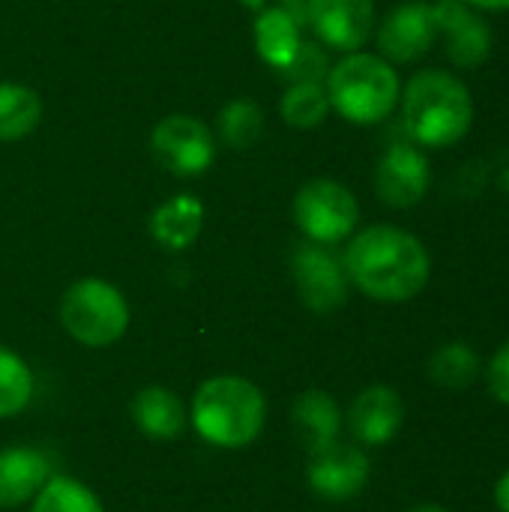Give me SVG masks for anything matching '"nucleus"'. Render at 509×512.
<instances>
[{"label": "nucleus", "instance_id": "nucleus-24", "mask_svg": "<svg viewBox=\"0 0 509 512\" xmlns=\"http://www.w3.org/2000/svg\"><path fill=\"white\" fill-rule=\"evenodd\" d=\"M30 512H105L99 498L72 477H51L33 498Z\"/></svg>", "mask_w": 509, "mask_h": 512}, {"label": "nucleus", "instance_id": "nucleus-7", "mask_svg": "<svg viewBox=\"0 0 509 512\" xmlns=\"http://www.w3.org/2000/svg\"><path fill=\"white\" fill-rule=\"evenodd\" d=\"M216 132L192 114H168L150 132L156 165L174 177H201L216 162Z\"/></svg>", "mask_w": 509, "mask_h": 512}, {"label": "nucleus", "instance_id": "nucleus-14", "mask_svg": "<svg viewBox=\"0 0 509 512\" xmlns=\"http://www.w3.org/2000/svg\"><path fill=\"white\" fill-rule=\"evenodd\" d=\"M405 423V402L399 390L372 384L360 390L348 408V429L360 447H387Z\"/></svg>", "mask_w": 509, "mask_h": 512}, {"label": "nucleus", "instance_id": "nucleus-8", "mask_svg": "<svg viewBox=\"0 0 509 512\" xmlns=\"http://www.w3.org/2000/svg\"><path fill=\"white\" fill-rule=\"evenodd\" d=\"M291 276H294L303 306L318 315H330L342 309L351 294V282H348L342 258H336L330 246H321L312 240H303L294 249Z\"/></svg>", "mask_w": 509, "mask_h": 512}, {"label": "nucleus", "instance_id": "nucleus-23", "mask_svg": "<svg viewBox=\"0 0 509 512\" xmlns=\"http://www.w3.org/2000/svg\"><path fill=\"white\" fill-rule=\"evenodd\" d=\"M330 99L318 81H294L279 102V114L294 129H318L330 117Z\"/></svg>", "mask_w": 509, "mask_h": 512}, {"label": "nucleus", "instance_id": "nucleus-5", "mask_svg": "<svg viewBox=\"0 0 509 512\" xmlns=\"http://www.w3.org/2000/svg\"><path fill=\"white\" fill-rule=\"evenodd\" d=\"M60 324L75 342L87 348H105L126 333L129 303L105 279H78L60 300Z\"/></svg>", "mask_w": 509, "mask_h": 512}, {"label": "nucleus", "instance_id": "nucleus-28", "mask_svg": "<svg viewBox=\"0 0 509 512\" xmlns=\"http://www.w3.org/2000/svg\"><path fill=\"white\" fill-rule=\"evenodd\" d=\"M492 501H495V510L498 512H509V468L498 477L495 492H492Z\"/></svg>", "mask_w": 509, "mask_h": 512}, {"label": "nucleus", "instance_id": "nucleus-1", "mask_svg": "<svg viewBox=\"0 0 509 512\" xmlns=\"http://www.w3.org/2000/svg\"><path fill=\"white\" fill-rule=\"evenodd\" d=\"M342 264L351 288L378 303H408L420 297L432 279L426 243L408 228L387 222L354 231Z\"/></svg>", "mask_w": 509, "mask_h": 512}, {"label": "nucleus", "instance_id": "nucleus-15", "mask_svg": "<svg viewBox=\"0 0 509 512\" xmlns=\"http://www.w3.org/2000/svg\"><path fill=\"white\" fill-rule=\"evenodd\" d=\"M51 480V462L45 453L30 447L0 450V507L12 510L39 495Z\"/></svg>", "mask_w": 509, "mask_h": 512}, {"label": "nucleus", "instance_id": "nucleus-16", "mask_svg": "<svg viewBox=\"0 0 509 512\" xmlns=\"http://www.w3.org/2000/svg\"><path fill=\"white\" fill-rule=\"evenodd\" d=\"M303 42L306 39L300 36V24L288 9L264 6L258 12V18H255V51L270 69L288 72L291 63L297 60Z\"/></svg>", "mask_w": 509, "mask_h": 512}, {"label": "nucleus", "instance_id": "nucleus-20", "mask_svg": "<svg viewBox=\"0 0 509 512\" xmlns=\"http://www.w3.org/2000/svg\"><path fill=\"white\" fill-rule=\"evenodd\" d=\"M426 369H429L432 384H438L441 390H453V393H462V390H468L471 384H477L483 378L480 354L462 339L444 342L441 348H435Z\"/></svg>", "mask_w": 509, "mask_h": 512}, {"label": "nucleus", "instance_id": "nucleus-21", "mask_svg": "<svg viewBox=\"0 0 509 512\" xmlns=\"http://www.w3.org/2000/svg\"><path fill=\"white\" fill-rule=\"evenodd\" d=\"M42 120V99L33 87L0 81V144L27 138Z\"/></svg>", "mask_w": 509, "mask_h": 512}, {"label": "nucleus", "instance_id": "nucleus-6", "mask_svg": "<svg viewBox=\"0 0 509 512\" xmlns=\"http://www.w3.org/2000/svg\"><path fill=\"white\" fill-rule=\"evenodd\" d=\"M291 216L306 240L333 246V243L348 240L357 231L360 201L345 183L333 177H315L297 189Z\"/></svg>", "mask_w": 509, "mask_h": 512}, {"label": "nucleus", "instance_id": "nucleus-18", "mask_svg": "<svg viewBox=\"0 0 509 512\" xmlns=\"http://www.w3.org/2000/svg\"><path fill=\"white\" fill-rule=\"evenodd\" d=\"M201 228H204V204L189 192L162 201L150 216V234L168 252L189 249L198 240Z\"/></svg>", "mask_w": 509, "mask_h": 512}, {"label": "nucleus", "instance_id": "nucleus-11", "mask_svg": "<svg viewBox=\"0 0 509 512\" xmlns=\"http://www.w3.org/2000/svg\"><path fill=\"white\" fill-rule=\"evenodd\" d=\"M438 42L444 45L447 60L456 69H477L492 57L495 33L483 12L471 9L462 0H435Z\"/></svg>", "mask_w": 509, "mask_h": 512}, {"label": "nucleus", "instance_id": "nucleus-17", "mask_svg": "<svg viewBox=\"0 0 509 512\" xmlns=\"http://www.w3.org/2000/svg\"><path fill=\"white\" fill-rule=\"evenodd\" d=\"M291 420H294L297 435L309 453H318V450H327L330 444H336L342 435V423H345L339 402L327 390L300 393L291 408Z\"/></svg>", "mask_w": 509, "mask_h": 512}, {"label": "nucleus", "instance_id": "nucleus-30", "mask_svg": "<svg viewBox=\"0 0 509 512\" xmlns=\"http://www.w3.org/2000/svg\"><path fill=\"white\" fill-rule=\"evenodd\" d=\"M405 512H453L447 510V507H441V504H417V507H411V510Z\"/></svg>", "mask_w": 509, "mask_h": 512}, {"label": "nucleus", "instance_id": "nucleus-26", "mask_svg": "<svg viewBox=\"0 0 509 512\" xmlns=\"http://www.w3.org/2000/svg\"><path fill=\"white\" fill-rule=\"evenodd\" d=\"M327 72H330V63H327L324 48L315 45V42H303L297 60L291 63V69L285 75H291L294 81H318V84H324Z\"/></svg>", "mask_w": 509, "mask_h": 512}, {"label": "nucleus", "instance_id": "nucleus-12", "mask_svg": "<svg viewBox=\"0 0 509 512\" xmlns=\"http://www.w3.org/2000/svg\"><path fill=\"white\" fill-rule=\"evenodd\" d=\"M372 477V462L360 444H330L327 450L309 453L306 480L309 489L324 501H351L357 498Z\"/></svg>", "mask_w": 509, "mask_h": 512}, {"label": "nucleus", "instance_id": "nucleus-27", "mask_svg": "<svg viewBox=\"0 0 509 512\" xmlns=\"http://www.w3.org/2000/svg\"><path fill=\"white\" fill-rule=\"evenodd\" d=\"M483 378H486L489 396L509 408V339L489 357V363L483 366Z\"/></svg>", "mask_w": 509, "mask_h": 512}, {"label": "nucleus", "instance_id": "nucleus-25", "mask_svg": "<svg viewBox=\"0 0 509 512\" xmlns=\"http://www.w3.org/2000/svg\"><path fill=\"white\" fill-rule=\"evenodd\" d=\"M33 399V375L27 363L0 345V420L15 417Z\"/></svg>", "mask_w": 509, "mask_h": 512}, {"label": "nucleus", "instance_id": "nucleus-19", "mask_svg": "<svg viewBox=\"0 0 509 512\" xmlns=\"http://www.w3.org/2000/svg\"><path fill=\"white\" fill-rule=\"evenodd\" d=\"M132 420L141 435L153 441H174L186 429V408L177 393L165 387H147L132 402Z\"/></svg>", "mask_w": 509, "mask_h": 512}, {"label": "nucleus", "instance_id": "nucleus-29", "mask_svg": "<svg viewBox=\"0 0 509 512\" xmlns=\"http://www.w3.org/2000/svg\"><path fill=\"white\" fill-rule=\"evenodd\" d=\"M462 3H468L471 9H477V12H483V15H489V12H509V0H462Z\"/></svg>", "mask_w": 509, "mask_h": 512}, {"label": "nucleus", "instance_id": "nucleus-2", "mask_svg": "<svg viewBox=\"0 0 509 512\" xmlns=\"http://www.w3.org/2000/svg\"><path fill=\"white\" fill-rule=\"evenodd\" d=\"M399 111L408 141L423 150H447L471 132L477 102L462 75L447 69H420L402 84Z\"/></svg>", "mask_w": 509, "mask_h": 512}, {"label": "nucleus", "instance_id": "nucleus-13", "mask_svg": "<svg viewBox=\"0 0 509 512\" xmlns=\"http://www.w3.org/2000/svg\"><path fill=\"white\" fill-rule=\"evenodd\" d=\"M306 18L321 45L351 54L375 33V0H306Z\"/></svg>", "mask_w": 509, "mask_h": 512}, {"label": "nucleus", "instance_id": "nucleus-31", "mask_svg": "<svg viewBox=\"0 0 509 512\" xmlns=\"http://www.w3.org/2000/svg\"><path fill=\"white\" fill-rule=\"evenodd\" d=\"M288 3H300V0H288Z\"/></svg>", "mask_w": 509, "mask_h": 512}, {"label": "nucleus", "instance_id": "nucleus-22", "mask_svg": "<svg viewBox=\"0 0 509 512\" xmlns=\"http://www.w3.org/2000/svg\"><path fill=\"white\" fill-rule=\"evenodd\" d=\"M264 135V108L255 99H231L216 117V141L228 150H249Z\"/></svg>", "mask_w": 509, "mask_h": 512}, {"label": "nucleus", "instance_id": "nucleus-10", "mask_svg": "<svg viewBox=\"0 0 509 512\" xmlns=\"http://www.w3.org/2000/svg\"><path fill=\"white\" fill-rule=\"evenodd\" d=\"M432 186V165L414 141H393L375 165V192L393 210L417 207Z\"/></svg>", "mask_w": 509, "mask_h": 512}, {"label": "nucleus", "instance_id": "nucleus-3", "mask_svg": "<svg viewBox=\"0 0 509 512\" xmlns=\"http://www.w3.org/2000/svg\"><path fill=\"white\" fill-rule=\"evenodd\" d=\"M330 108L351 126H378L396 108L402 96V78L390 60L378 51H351L330 66L324 78Z\"/></svg>", "mask_w": 509, "mask_h": 512}, {"label": "nucleus", "instance_id": "nucleus-4", "mask_svg": "<svg viewBox=\"0 0 509 512\" xmlns=\"http://www.w3.org/2000/svg\"><path fill=\"white\" fill-rule=\"evenodd\" d=\"M192 423L198 435L222 450H240L258 441L267 423L264 393L237 375H219L198 387L192 402Z\"/></svg>", "mask_w": 509, "mask_h": 512}, {"label": "nucleus", "instance_id": "nucleus-9", "mask_svg": "<svg viewBox=\"0 0 509 512\" xmlns=\"http://www.w3.org/2000/svg\"><path fill=\"white\" fill-rule=\"evenodd\" d=\"M378 54L393 66L417 63L438 45V18L435 6L426 0H408L387 12L381 24H375Z\"/></svg>", "mask_w": 509, "mask_h": 512}]
</instances>
